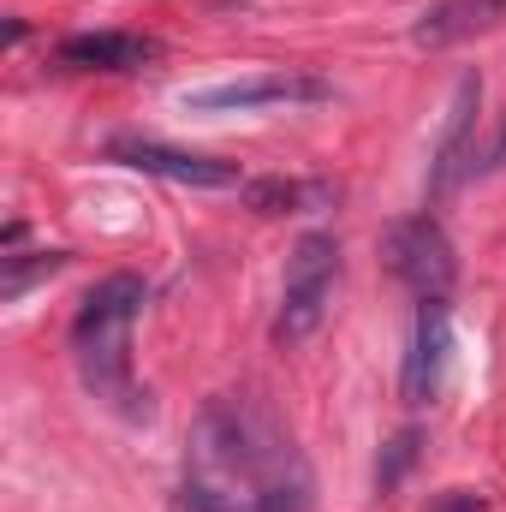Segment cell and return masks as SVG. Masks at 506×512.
I'll use <instances>...</instances> for the list:
<instances>
[{"instance_id": "1", "label": "cell", "mask_w": 506, "mask_h": 512, "mask_svg": "<svg viewBox=\"0 0 506 512\" xmlns=\"http://www.w3.org/2000/svg\"><path fill=\"white\" fill-rule=\"evenodd\" d=\"M179 501L191 512H310L316 477L274 405L251 393H215L185 435Z\"/></svg>"}, {"instance_id": "2", "label": "cell", "mask_w": 506, "mask_h": 512, "mask_svg": "<svg viewBox=\"0 0 506 512\" xmlns=\"http://www.w3.org/2000/svg\"><path fill=\"white\" fill-rule=\"evenodd\" d=\"M143 310V280L137 274H108L90 286V298L72 316V358L84 387L114 405L120 417H143V393L131 376V328Z\"/></svg>"}, {"instance_id": "3", "label": "cell", "mask_w": 506, "mask_h": 512, "mask_svg": "<svg viewBox=\"0 0 506 512\" xmlns=\"http://www.w3.org/2000/svg\"><path fill=\"white\" fill-rule=\"evenodd\" d=\"M340 286V245L334 233H304L286 256V286H280V316H274V340L292 352L304 340H316V328L328 322Z\"/></svg>"}, {"instance_id": "4", "label": "cell", "mask_w": 506, "mask_h": 512, "mask_svg": "<svg viewBox=\"0 0 506 512\" xmlns=\"http://www.w3.org/2000/svg\"><path fill=\"white\" fill-rule=\"evenodd\" d=\"M381 262L399 286H411L417 298H447L453 280H459V256L453 239L441 233L435 215H405L381 233Z\"/></svg>"}, {"instance_id": "5", "label": "cell", "mask_w": 506, "mask_h": 512, "mask_svg": "<svg viewBox=\"0 0 506 512\" xmlns=\"http://www.w3.org/2000/svg\"><path fill=\"white\" fill-rule=\"evenodd\" d=\"M334 84L316 78V72H251V78H233V84H209V90H185V114H251V108H316L328 102Z\"/></svg>"}, {"instance_id": "6", "label": "cell", "mask_w": 506, "mask_h": 512, "mask_svg": "<svg viewBox=\"0 0 506 512\" xmlns=\"http://www.w3.org/2000/svg\"><path fill=\"white\" fill-rule=\"evenodd\" d=\"M477 108H483V78L465 72L459 90H453V108H447V126L435 137V155H429V197H453L459 179L477 167Z\"/></svg>"}, {"instance_id": "7", "label": "cell", "mask_w": 506, "mask_h": 512, "mask_svg": "<svg viewBox=\"0 0 506 512\" xmlns=\"http://www.w3.org/2000/svg\"><path fill=\"white\" fill-rule=\"evenodd\" d=\"M114 161H126L137 173H155V179H167V185H191V191H233V185H245L239 161L167 149V143H149V137H120V143H114Z\"/></svg>"}, {"instance_id": "8", "label": "cell", "mask_w": 506, "mask_h": 512, "mask_svg": "<svg viewBox=\"0 0 506 512\" xmlns=\"http://www.w3.org/2000/svg\"><path fill=\"white\" fill-rule=\"evenodd\" d=\"M447 358H453V316H447V298H423V304H417V322H411L405 376H399L405 405H429V399L441 393Z\"/></svg>"}, {"instance_id": "9", "label": "cell", "mask_w": 506, "mask_h": 512, "mask_svg": "<svg viewBox=\"0 0 506 512\" xmlns=\"http://www.w3.org/2000/svg\"><path fill=\"white\" fill-rule=\"evenodd\" d=\"M155 54H161V42L137 36V30H84V36L60 42V60L78 66V72H137Z\"/></svg>"}, {"instance_id": "10", "label": "cell", "mask_w": 506, "mask_h": 512, "mask_svg": "<svg viewBox=\"0 0 506 512\" xmlns=\"http://www.w3.org/2000/svg\"><path fill=\"white\" fill-rule=\"evenodd\" d=\"M501 24H506V0H435L411 24V42L417 48H453V42H471V36L501 30Z\"/></svg>"}, {"instance_id": "11", "label": "cell", "mask_w": 506, "mask_h": 512, "mask_svg": "<svg viewBox=\"0 0 506 512\" xmlns=\"http://www.w3.org/2000/svg\"><path fill=\"white\" fill-rule=\"evenodd\" d=\"M245 197H251L256 215H298L304 203H322V197H328V185H298V179H256V185H245Z\"/></svg>"}, {"instance_id": "12", "label": "cell", "mask_w": 506, "mask_h": 512, "mask_svg": "<svg viewBox=\"0 0 506 512\" xmlns=\"http://www.w3.org/2000/svg\"><path fill=\"white\" fill-rule=\"evenodd\" d=\"M66 268V251H36V256H0V298H18L30 280L42 274H60Z\"/></svg>"}, {"instance_id": "13", "label": "cell", "mask_w": 506, "mask_h": 512, "mask_svg": "<svg viewBox=\"0 0 506 512\" xmlns=\"http://www.w3.org/2000/svg\"><path fill=\"white\" fill-rule=\"evenodd\" d=\"M411 459H417V435L405 429V435H399V441L387 447V465H381V471H376V483H381V489H393V483L405 477V465H411Z\"/></svg>"}, {"instance_id": "14", "label": "cell", "mask_w": 506, "mask_h": 512, "mask_svg": "<svg viewBox=\"0 0 506 512\" xmlns=\"http://www.w3.org/2000/svg\"><path fill=\"white\" fill-rule=\"evenodd\" d=\"M501 167H506V120H501V131L489 137V149L477 155V167H471V173H483V179H489V173H501Z\"/></svg>"}, {"instance_id": "15", "label": "cell", "mask_w": 506, "mask_h": 512, "mask_svg": "<svg viewBox=\"0 0 506 512\" xmlns=\"http://www.w3.org/2000/svg\"><path fill=\"white\" fill-rule=\"evenodd\" d=\"M429 512H483V495H471V489H453V495L429 501Z\"/></svg>"}]
</instances>
